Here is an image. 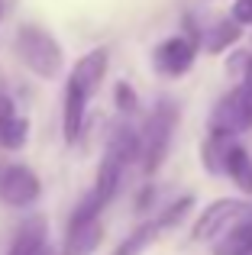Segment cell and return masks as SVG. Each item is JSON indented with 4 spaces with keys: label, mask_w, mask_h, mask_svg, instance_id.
I'll list each match as a JSON object with an SVG mask.
<instances>
[{
    "label": "cell",
    "mask_w": 252,
    "mask_h": 255,
    "mask_svg": "<svg viewBox=\"0 0 252 255\" xmlns=\"http://www.w3.org/2000/svg\"><path fill=\"white\" fill-rule=\"evenodd\" d=\"M175 123H178L175 104H158L155 110L149 113L142 132H139V162H142L145 174H155L162 168L165 155H168V145H171Z\"/></svg>",
    "instance_id": "cell-1"
},
{
    "label": "cell",
    "mask_w": 252,
    "mask_h": 255,
    "mask_svg": "<svg viewBox=\"0 0 252 255\" xmlns=\"http://www.w3.org/2000/svg\"><path fill=\"white\" fill-rule=\"evenodd\" d=\"M16 52L29 71L39 78H55L62 71V45L39 26H23L16 36Z\"/></svg>",
    "instance_id": "cell-2"
},
{
    "label": "cell",
    "mask_w": 252,
    "mask_h": 255,
    "mask_svg": "<svg viewBox=\"0 0 252 255\" xmlns=\"http://www.w3.org/2000/svg\"><path fill=\"white\" fill-rule=\"evenodd\" d=\"M243 129H252V84H246V81L217 104L214 120H210L214 139L236 136V132H243Z\"/></svg>",
    "instance_id": "cell-3"
},
{
    "label": "cell",
    "mask_w": 252,
    "mask_h": 255,
    "mask_svg": "<svg viewBox=\"0 0 252 255\" xmlns=\"http://www.w3.org/2000/svg\"><path fill=\"white\" fill-rule=\"evenodd\" d=\"M246 213V204L243 200H214L207 210H201V217L194 220V230H191V239L194 243H207V239H217L236 223V220Z\"/></svg>",
    "instance_id": "cell-4"
},
{
    "label": "cell",
    "mask_w": 252,
    "mask_h": 255,
    "mask_svg": "<svg viewBox=\"0 0 252 255\" xmlns=\"http://www.w3.org/2000/svg\"><path fill=\"white\" fill-rule=\"evenodd\" d=\"M39 191H42V184H39L36 171L26 168V165H10V168L0 171V200L10 207H29L36 204Z\"/></svg>",
    "instance_id": "cell-5"
},
{
    "label": "cell",
    "mask_w": 252,
    "mask_h": 255,
    "mask_svg": "<svg viewBox=\"0 0 252 255\" xmlns=\"http://www.w3.org/2000/svg\"><path fill=\"white\" fill-rule=\"evenodd\" d=\"M194 55H197V39L171 36L155 49V68L162 75H184L194 65Z\"/></svg>",
    "instance_id": "cell-6"
},
{
    "label": "cell",
    "mask_w": 252,
    "mask_h": 255,
    "mask_svg": "<svg viewBox=\"0 0 252 255\" xmlns=\"http://www.w3.org/2000/svg\"><path fill=\"white\" fill-rule=\"evenodd\" d=\"M107 49H94V52H88L84 58H78V65L71 68V78H68V84H75L78 91L84 94V97H94L97 94V87H101L104 81V75H107Z\"/></svg>",
    "instance_id": "cell-7"
},
{
    "label": "cell",
    "mask_w": 252,
    "mask_h": 255,
    "mask_svg": "<svg viewBox=\"0 0 252 255\" xmlns=\"http://www.w3.org/2000/svg\"><path fill=\"white\" fill-rule=\"evenodd\" d=\"M6 255H52L49 252V226L42 217H29L19 226L16 239H13Z\"/></svg>",
    "instance_id": "cell-8"
},
{
    "label": "cell",
    "mask_w": 252,
    "mask_h": 255,
    "mask_svg": "<svg viewBox=\"0 0 252 255\" xmlns=\"http://www.w3.org/2000/svg\"><path fill=\"white\" fill-rule=\"evenodd\" d=\"M104 239V226L101 220H88V223H71L68 226V236H65L62 255H91L101 246Z\"/></svg>",
    "instance_id": "cell-9"
},
{
    "label": "cell",
    "mask_w": 252,
    "mask_h": 255,
    "mask_svg": "<svg viewBox=\"0 0 252 255\" xmlns=\"http://www.w3.org/2000/svg\"><path fill=\"white\" fill-rule=\"evenodd\" d=\"M84 110H88V97L78 91L75 84L65 87V113H62V126H65V142H75L81 136L84 126Z\"/></svg>",
    "instance_id": "cell-10"
},
{
    "label": "cell",
    "mask_w": 252,
    "mask_h": 255,
    "mask_svg": "<svg viewBox=\"0 0 252 255\" xmlns=\"http://www.w3.org/2000/svg\"><path fill=\"white\" fill-rule=\"evenodd\" d=\"M223 168H227V174L233 178V184L243 194H252V158L243 145H230L223 152Z\"/></svg>",
    "instance_id": "cell-11"
},
{
    "label": "cell",
    "mask_w": 252,
    "mask_h": 255,
    "mask_svg": "<svg viewBox=\"0 0 252 255\" xmlns=\"http://www.w3.org/2000/svg\"><path fill=\"white\" fill-rule=\"evenodd\" d=\"M217 255H249L252 252V220L249 223H236L217 243Z\"/></svg>",
    "instance_id": "cell-12"
},
{
    "label": "cell",
    "mask_w": 252,
    "mask_h": 255,
    "mask_svg": "<svg viewBox=\"0 0 252 255\" xmlns=\"http://www.w3.org/2000/svg\"><path fill=\"white\" fill-rule=\"evenodd\" d=\"M26 132H29V123L23 117H16V110L0 117V145L3 149H19L26 142Z\"/></svg>",
    "instance_id": "cell-13"
},
{
    "label": "cell",
    "mask_w": 252,
    "mask_h": 255,
    "mask_svg": "<svg viewBox=\"0 0 252 255\" xmlns=\"http://www.w3.org/2000/svg\"><path fill=\"white\" fill-rule=\"evenodd\" d=\"M155 236H158V223H142L132 236H126L123 243L117 246L114 255H142L152 243H155Z\"/></svg>",
    "instance_id": "cell-14"
},
{
    "label": "cell",
    "mask_w": 252,
    "mask_h": 255,
    "mask_svg": "<svg viewBox=\"0 0 252 255\" xmlns=\"http://www.w3.org/2000/svg\"><path fill=\"white\" fill-rule=\"evenodd\" d=\"M240 39V29H236V23H220L210 29V39H207V52H220L227 49L230 42H236Z\"/></svg>",
    "instance_id": "cell-15"
},
{
    "label": "cell",
    "mask_w": 252,
    "mask_h": 255,
    "mask_svg": "<svg viewBox=\"0 0 252 255\" xmlns=\"http://www.w3.org/2000/svg\"><path fill=\"white\" fill-rule=\"evenodd\" d=\"M191 204H194V200H191V197H181V200H178V204H171L168 210L162 213V220H155V223H158V230H165V226H175L178 220H181L184 213L191 210Z\"/></svg>",
    "instance_id": "cell-16"
},
{
    "label": "cell",
    "mask_w": 252,
    "mask_h": 255,
    "mask_svg": "<svg viewBox=\"0 0 252 255\" xmlns=\"http://www.w3.org/2000/svg\"><path fill=\"white\" fill-rule=\"evenodd\" d=\"M117 107H120L123 113H132L136 110V94H132V87L129 84H117Z\"/></svg>",
    "instance_id": "cell-17"
},
{
    "label": "cell",
    "mask_w": 252,
    "mask_h": 255,
    "mask_svg": "<svg viewBox=\"0 0 252 255\" xmlns=\"http://www.w3.org/2000/svg\"><path fill=\"white\" fill-rule=\"evenodd\" d=\"M233 23L252 26V0H236L233 3Z\"/></svg>",
    "instance_id": "cell-18"
},
{
    "label": "cell",
    "mask_w": 252,
    "mask_h": 255,
    "mask_svg": "<svg viewBox=\"0 0 252 255\" xmlns=\"http://www.w3.org/2000/svg\"><path fill=\"white\" fill-rule=\"evenodd\" d=\"M240 81H246V84H252V55L246 58V65H243V78Z\"/></svg>",
    "instance_id": "cell-19"
},
{
    "label": "cell",
    "mask_w": 252,
    "mask_h": 255,
    "mask_svg": "<svg viewBox=\"0 0 252 255\" xmlns=\"http://www.w3.org/2000/svg\"><path fill=\"white\" fill-rule=\"evenodd\" d=\"M0 13H3V10H0Z\"/></svg>",
    "instance_id": "cell-20"
}]
</instances>
